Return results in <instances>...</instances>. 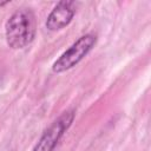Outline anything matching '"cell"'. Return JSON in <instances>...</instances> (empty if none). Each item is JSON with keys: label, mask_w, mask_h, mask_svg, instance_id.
Instances as JSON below:
<instances>
[{"label": "cell", "mask_w": 151, "mask_h": 151, "mask_svg": "<svg viewBox=\"0 0 151 151\" xmlns=\"http://www.w3.org/2000/svg\"><path fill=\"white\" fill-rule=\"evenodd\" d=\"M76 14V2L60 1L50 13L46 20V27L50 31H59L67 26Z\"/></svg>", "instance_id": "obj_4"}, {"label": "cell", "mask_w": 151, "mask_h": 151, "mask_svg": "<svg viewBox=\"0 0 151 151\" xmlns=\"http://www.w3.org/2000/svg\"><path fill=\"white\" fill-rule=\"evenodd\" d=\"M73 119L74 112L71 110L65 111L45 130L38 143L33 147V151H53L63 134L71 126Z\"/></svg>", "instance_id": "obj_3"}, {"label": "cell", "mask_w": 151, "mask_h": 151, "mask_svg": "<svg viewBox=\"0 0 151 151\" xmlns=\"http://www.w3.org/2000/svg\"><path fill=\"white\" fill-rule=\"evenodd\" d=\"M8 2H9V1H5V2H0V7H1V6H5V5H7Z\"/></svg>", "instance_id": "obj_5"}, {"label": "cell", "mask_w": 151, "mask_h": 151, "mask_svg": "<svg viewBox=\"0 0 151 151\" xmlns=\"http://www.w3.org/2000/svg\"><path fill=\"white\" fill-rule=\"evenodd\" d=\"M6 39L12 48H24L35 35V17L31 9L22 8L14 12L6 22Z\"/></svg>", "instance_id": "obj_1"}, {"label": "cell", "mask_w": 151, "mask_h": 151, "mask_svg": "<svg viewBox=\"0 0 151 151\" xmlns=\"http://www.w3.org/2000/svg\"><path fill=\"white\" fill-rule=\"evenodd\" d=\"M97 42V37L94 34H85L80 37L68 50H66L59 59H57L52 66L53 72L60 73L64 71H67L76 66L87 53L93 48V46Z\"/></svg>", "instance_id": "obj_2"}]
</instances>
